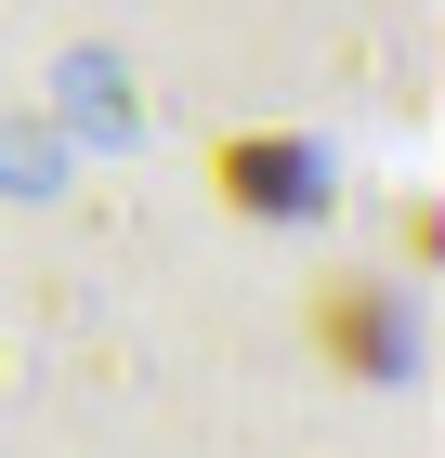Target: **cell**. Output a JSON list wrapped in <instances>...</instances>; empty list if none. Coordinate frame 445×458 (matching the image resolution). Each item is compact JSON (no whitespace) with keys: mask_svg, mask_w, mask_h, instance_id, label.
<instances>
[{"mask_svg":"<svg viewBox=\"0 0 445 458\" xmlns=\"http://www.w3.org/2000/svg\"><path fill=\"white\" fill-rule=\"evenodd\" d=\"M314 341H328V367H354V380L406 367V315H393L380 276H328V288H314Z\"/></svg>","mask_w":445,"mask_h":458,"instance_id":"1","label":"cell"},{"mask_svg":"<svg viewBox=\"0 0 445 458\" xmlns=\"http://www.w3.org/2000/svg\"><path fill=\"white\" fill-rule=\"evenodd\" d=\"M210 183H223L236 210H262V223L314 210V157H302V144H275V131H236V144H210Z\"/></svg>","mask_w":445,"mask_h":458,"instance_id":"2","label":"cell"}]
</instances>
